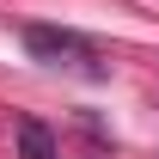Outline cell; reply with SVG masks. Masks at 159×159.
I'll list each match as a JSON object with an SVG mask.
<instances>
[{
  "label": "cell",
  "instance_id": "obj_1",
  "mask_svg": "<svg viewBox=\"0 0 159 159\" xmlns=\"http://www.w3.org/2000/svg\"><path fill=\"white\" fill-rule=\"evenodd\" d=\"M25 49L49 67H74L86 80H104V61H98V43L80 37V31H61V25H25Z\"/></svg>",
  "mask_w": 159,
  "mask_h": 159
},
{
  "label": "cell",
  "instance_id": "obj_2",
  "mask_svg": "<svg viewBox=\"0 0 159 159\" xmlns=\"http://www.w3.org/2000/svg\"><path fill=\"white\" fill-rule=\"evenodd\" d=\"M19 159H55V135L37 116H19Z\"/></svg>",
  "mask_w": 159,
  "mask_h": 159
}]
</instances>
